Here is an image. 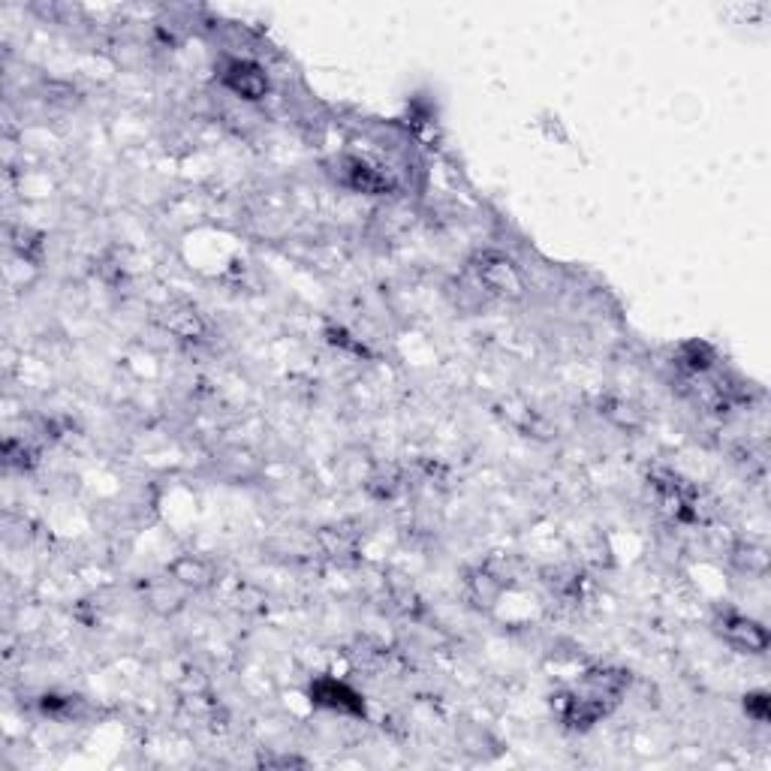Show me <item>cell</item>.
Masks as SVG:
<instances>
[{
	"instance_id": "6",
	"label": "cell",
	"mask_w": 771,
	"mask_h": 771,
	"mask_svg": "<svg viewBox=\"0 0 771 771\" xmlns=\"http://www.w3.org/2000/svg\"><path fill=\"white\" fill-rule=\"evenodd\" d=\"M675 359H678L675 365H678L681 371H687L691 377H703L717 365V352L705 340H684L678 350H675Z\"/></svg>"
},
{
	"instance_id": "7",
	"label": "cell",
	"mask_w": 771,
	"mask_h": 771,
	"mask_svg": "<svg viewBox=\"0 0 771 771\" xmlns=\"http://www.w3.org/2000/svg\"><path fill=\"white\" fill-rule=\"evenodd\" d=\"M172 573V582L175 585H182V588L187 590H203L211 585V578H215V573H211V564L208 561H203V557L196 555H184L178 557L175 564L170 567Z\"/></svg>"
},
{
	"instance_id": "2",
	"label": "cell",
	"mask_w": 771,
	"mask_h": 771,
	"mask_svg": "<svg viewBox=\"0 0 771 771\" xmlns=\"http://www.w3.org/2000/svg\"><path fill=\"white\" fill-rule=\"evenodd\" d=\"M470 272L477 274V284L486 293L498 295V298H522L524 278L519 272L515 260H510L500 250H482L470 262Z\"/></svg>"
},
{
	"instance_id": "3",
	"label": "cell",
	"mask_w": 771,
	"mask_h": 771,
	"mask_svg": "<svg viewBox=\"0 0 771 771\" xmlns=\"http://www.w3.org/2000/svg\"><path fill=\"white\" fill-rule=\"evenodd\" d=\"M335 182L350 193H362V196H389L395 193V178L392 172L377 166L368 158L359 154H344L335 166Z\"/></svg>"
},
{
	"instance_id": "4",
	"label": "cell",
	"mask_w": 771,
	"mask_h": 771,
	"mask_svg": "<svg viewBox=\"0 0 771 771\" xmlns=\"http://www.w3.org/2000/svg\"><path fill=\"white\" fill-rule=\"evenodd\" d=\"M715 630H717V636L724 639L726 645L732 648V651H738V654L762 658V654L769 651V642H771L769 630H765V625H762V621L750 618V615H741V612H732V609H726V612L717 615Z\"/></svg>"
},
{
	"instance_id": "1",
	"label": "cell",
	"mask_w": 771,
	"mask_h": 771,
	"mask_svg": "<svg viewBox=\"0 0 771 771\" xmlns=\"http://www.w3.org/2000/svg\"><path fill=\"white\" fill-rule=\"evenodd\" d=\"M217 79H220V85H224L232 97H239V100L245 102H260L272 91L269 69L262 67L260 61H253V57H224V61H220V69H217Z\"/></svg>"
},
{
	"instance_id": "9",
	"label": "cell",
	"mask_w": 771,
	"mask_h": 771,
	"mask_svg": "<svg viewBox=\"0 0 771 771\" xmlns=\"http://www.w3.org/2000/svg\"><path fill=\"white\" fill-rule=\"evenodd\" d=\"M262 765H305V760H295V757H262Z\"/></svg>"
},
{
	"instance_id": "5",
	"label": "cell",
	"mask_w": 771,
	"mask_h": 771,
	"mask_svg": "<svg viewBox=\"0 0 771 771\" xmlns=\"http://www.w3.org/2000/svg\"><path fill=\"white\" fill-rule=\"evenodd\" d=\"M311 703L323 705L329 712L338 715L365 717V699L362 693L352 691L350 684H344L338 678H317L311 684Z\"/></svg>"
},
{
	"instance_id": "8",
	"label": "cell",
	"mask_w": 771,
	"mask_h": 771,
	"mask_svg": "<svg viewBox=\"0 0 771 771\" xmlns=\"http://www.w3.org/2000/svg\"><path fill=\"white\" fill-rule=\"evenodd\" d=\"M745 715L753 720V724L765 726L769 724V693L765 691H753L745 696Z\"/></svg>"
}]
</instances>
